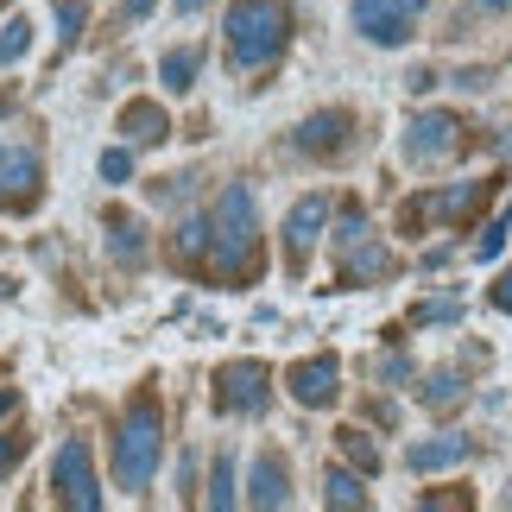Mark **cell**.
I'll use <instances>...</instances> for the list:
<instances>
[{
  "label": "cell",
  "instance_id": "obj_3",
  "mask_svg": "<svg viewBox=\"0 0 512 512\" xmlns=\"http://www.w3.org/2000/svg\"><path fill=\"white\" fill-rule=\"evenodd\" d=\"M222 32H228V57L241 70L279 64V51L291 45V0H234Z\"/></svg>",
  "mask_w": 512,
  "mask_h": 512
},
{
  "label": "cell",
  "instance_id": "obj_20",
  "mask_svg": "<svg viewBox=\"0 0 512 512\" xmlns=\"http://www.w3.org/2000/svg\"><path fill=\"white\" fill-rule=\"evenodd\" d=\"M159 76L171 83V95H184V89L196 83V76H203V51H196V45H177V51H165Z\"/></svg>",
  "mask_w": 512,
  "mask_h": 512
},
{
  "label": "cell",
  "instance_id": "obj_9",
  "mask_svg": "<svg viewBox=\"0 0 512 512\" xmlns=\"http://www.w3.org/2000/svg\"><path fill=\"white\" fill-rule=\"evenodd\" d=\"M285 386H291V399L304 411H323V405L342 399V361L336 354H310V361H298L285 373Z\"/></svg>",
  "mask_w": 512,
  "mask_h": 512
},
{
  "label": "cell",
  "instance_id": "obj_23",
  "mask_svg": "<svg viewBox=\"0 0 512 512\" xmlns=\"http://www.w3.org/2000/svg\"><path fill=\"white\" fill-rule=\"evenodd\" d=\"M26 51H32V19L19 13V19H7V26H0V64H19Z\"/></svg>",
  "mask_w": 512,
  "mask_h": 512
},
{
  "label": "cell",
  "instance_id": "obj_30",
  "mask_svg": "<svg viewBox=\"0 0 512 512\" xmlns=\"http://www.w3.org/2000/svg\"><path fill=\"white\" fill-rule=\"evenodd\" d=\"M102 177H108V184H127V177H133V152H127V146L102 152Z\"/></svg>",
  "mask_w": 512,
  "mask_h": 512
},
{
  "label": "cell",
  "instance_id": "obj_25",
  "mask_svg": "<svg viewBox=\"0 0 512 512\" xmlns=\"http://www.w3.org/2000/svg\"><path fill=\"white\" fill-rule=\"evenodd\" d=\"M506 234H512V209H500L494 222L481 228V241H475V260H494V253L506 247Z\"/></svg>",
  "mask_w": 512,
  "mask_h": 512
},
{
  "label": "cell",
  "instance_id": "obj_17",
  "mask_svg": "<svg viewBox=\"0 0 512 512\" xmlns=\"http://www.w3.org/2000/svg\"><path fill=\"white\" fill-rule=\"evenodd\" d=\"M108 253H114L121 266H140V260H146V228L133 222V215H121V209L108 215Z\"/></svg>",
  "mask_w": 512,
  "mask_h": 512
},
{
  "label": "cell",
  "instance_id": "obj_29",
  "mask_svg": "<svg viewBox=\"0 0 512 512\" xmlns=\"http://www.w3.org/2000/svg\"><path fill=\"white\" fill-rule=\"evenodd\" d=\"M367 234V209L361 203H342V222H336V247H354Z\"/></svg>",
  "mask_w": 512,
  "mask_h": 512
},
{
  "label": "cell",
  "instance_id": "obj_15",
  "mask_svg": "<svg viewBox=\"0 0 512 512\" xmlns=\"http://www.w3.org/2000/svg\"><path fill=\"white\" fill-rule=\"evenodd\" d=\"M121 133H127L133 146H165L171 140V114L159 102H127L121 108Z\"/></svg>",
  "mask_w": 512,
  "mask_h": 512
},
{
  "label": "cell",
  "instance_id": "obj_36",
  "mask_svg": "<svg viewBox=\"0 0 512 512\" xmlns=\"http://www.w3.org/2000/svg\"><path fill=\"white\" fill-rule=\"evenodd\" d=\"M171 7H177V13H184V19H190V13H203V7H209V0H171Z\"/></svg>",
  "mask_w": 512,
  "mask_h": 512
},
{
  "label": "cell",
  "instance_id": "obj_11",
  "mask_svg": "<svg viewBox=\"0 0 512 512\" xmlns=\"http://www.w3.org/2000/svg\"><path fill=\"white\" fill-rule=\"evenodd\" d=\"M348 133H354V114L348 108H323L298 127V152L304 159H342L348 152Z\"/></svg>",
  "mask_w": 512,
  "mask_h": 512
},
{
  "label": "cell",
  "instance_id": "obj_2",
  "mask_svg": "<svg viewBox=\"0 0 512 512\" xmlns=\"http://www.w3.org/2000/svg\"><path fill=\"white\" fill-rule=\"evenodd\" d=\"M159 456H165V405L152 386H140L121 418V437H114V481H121V494H146L152 475H159Z\"/></svg>",
  "mask_w": 512,
  "mask_h": 512
},
{
  "label": "cell",
  "instance_id": "obj_33",
  "mask_svg": "<svg viewBox=\"0 0 512 512\" xmlns=\"http://www.w3.org/2000/svg\"><path fill=\"white\" fill-rule=\"evenodd\" d=\"M152 7H159V0H121V19H146Z\"/></svg>",
  "mask_w": 512,
  "mask_h": 512
},
{
  "label": "cell",
  "instance_id": "obj_34",
  "mask_svg": "<svg viewBox=\"0 0 512 512\" xmlns=\"http://www.w3.org/2000/svg\"><path fill=\"white\" fill-rule=\"evenodd\" d=\"M418 506H468V494H424Z\"/></svg>",
  "mask_w": 512,
  "mask_h": 512
},
{
  "label": "cell",
  "instance_id": "obj_19",
  "mask_svg": "<svg viewBox=\"0 0 512 512\" xmlns=\"http://www.w3.org/2000/svg\"><path fill=\"white\" fill-rule=\"evenodd\" d=\"M336 449H342V462H348V468H361V475H380V443H373L367 430L342 424V430H336Z\"/></svg>",
  "mask_w": 512,
  "mask_h": 512
},
{
  "label": "cell",
  "instance_id": "obj_16",
  "mask_svg": "<svg viewBox=\"0 0 512 512\" xmlns=\"http://www.w3.org/2000/svg\"><path fill=\"white\" fill-rule=\"evenodd\" d=\"M247 500L253 506H291V468H285V456H266L253 462V487H247Z\"/></svg>",
  "mask_w": 512,
  "mask_h": 512
},
{
  "label": "cell",
  "instance_id": "obj_18",
  "mask_svg": "<svg viewBox=\"0 0 512 512\" xmlns=\"http://www.w3.org/2000/svg\"><path fill=\"white\" fill-rule=\"evenodd\" d=\"M171 253H177V266H190V272H209V222H177L171 234Z\"/></svg>",
  "mask_w": 512,
  "mask_h": 512
},
{
  "label": "cell",
  "instance_id": "obj_8",
  "mask_svg": "<svg viewBox=\"0 0 512 512\" xmlns=\"http://www.w3.org/2000/svg\"><path fill=\"white\" fill-rule=\"evenodd\" d=\"M456 152H462V121L456 114L430 108V114H418V121L405 127V159L411 165H443V159H456Z\"/></svg>",
  "mask_w": 512,
  "mask_h": 512
},
{
  "label": "cell",
  "instance_id": "obj_7",
  "mask_svg": "<svg viewBox=\"0 0 512 512\" xmlns=\"http://www.w3.org/2000/svg\"><path fill=\"white\" fill-rule=\"evenodd\" d=\"M329 209H336V203H329L323 190H310V196H298V203H291V215H285V266H291V279L310 266V247L323 241Z\"/></svg>",
  "mask_w": 512,
  "mask_h": 512
},
{
  "label": "cell",
  "instance_id": "obj_1",
  "mask_svg": "<svg viewBox=\"0 0 512 512\" xmlns=\"http://www.w3.org/2000/svg\"><path fill=\"white\" fill-rule=\"evenodd\" d=\"M209 272L222 285L260 279V203H253L247 184H228L209 215Z\"/></svg>",
  "mask_w": 512,
  "mask_h": 512
},
{
  "label": "cell",
  "instance_id": "obj_22",
  "mask_svg": "<svg viewBox=\"0 0 512 512\" xmlns=\"http://www.w3.org/2000/svg\"><path fill=\"white\" fill-rule=\"evenodd\" d=\"M462 392H468V386H462V373H449V367H443V373H430V380H424V405H430V411H456V405H462Z\"/></svg>",
  "mask_w": 512,
  "mask_h": 512
},
{
  "label": "cell",
  "instance_id": "obj_35",
  "mask_svg": "<svg viewBox=\"0 0 512 512\" xmlns=\"http://www.w3.org/2000/svg\"><path fill=\"white\" fill-rule=\"evenodd\" d=\"M7 411H19V386H0V418H7Z\"/></svg>",
  "mask_w": 512,
  "mask_h": 512
},
{
  "label": "cell",
  "instance_id": "obj_37",
  "mask_svg": "<svg viewBox=\"0 0 512 512\" xmlns=\"http://www.w3.org/2000/svg\"><path fill=\"white\" fill-rule=\"evenodd\" d=\"M392 7H399V13H411V19H418V13L430 7V0H392Z\"/></svg>",
  "mask_w": 512,
  "mask_h": 512
},
{
  "label": "cell",
  "instance_id": "obj_6",
  "mask_svg": "<svg viewBox=\"0 0 512 512\" xmlns=\"http://www.w3.org/2000/svg\"><path fill=\"white\" fill-rule=\"evenodd\" d=\"M38 203H45V171H38V159L26 146L0 140V209H7V215H32Z\"/></svg>",
  "mask_w": 512,
  "mask_h": 512
},
{
  "label": "cell",
  "instance_id": "obj_24",
  "mask_svg": "<svg viewBox=\"0 0 512 512\" xmlns=\"http://www.w3.org/2000/svg\"><path fill=\"white\" fill-rule=\"evenodd\" d=\"M51 7H57V26H64L57 38H64V51H70L76 38H83V26H89V0H51Z\"/></svg>",
  "mask_w": 512,
  "mask_h": 512
},
{
  "label": "cell",
  "instance_id": "obj_32",
  "mask_svg": "<svg viewBox=\"0 0 512 512\" xmlns=\"http://www.w3.org/2000/svg\"><path fill=\"white\" fill-rule=\"evenodd\" d=\"M405 89H411V95H424V89H437V76H430V70H411V76H405Z\"/></svg>",
  "mask_w": 512,
  "mask_h": 512
},
{
  "label": "cell",
  "instance_id": "obj_28",
  "mask_svg": "<svg viewBox=\"0 0 512 512\" xmlns=\"http://www.w3.org/2000/svg\"><path fill=\"white\" fill-rule=\"evenodd\" d=\"M209 506H234V462L215 456V475H209Z\"/></svg>",
  "mask_w": 512,
  "mask_h": 512
},
{
  "label": "cell",
  "instance_id": "obj_14",
  "mask_svg": "<svg viewBox=\"0 0 512 512\" xmlns=\"http://www.w3.org/2000/svg\"><path fill=\"white\" fill-rule=\"evenodd\" d=\"M475 456V443L468 437H424V443H411L405 449V462H411V475H437V468H456Z\"/></svg>",
  "mask_w": 512,
  "mask_h": 512
},
{
  "label": "cell",
  "instance_id": "obj_21",
  "mask_svg": "<svg viewBox=\"0 0 512 512\" xmlns=\"http://www.w3.org/2000/svg\"><path fill=\"white\" fill-rule=\"evenodd\" d=\"M323 500H329V506H348V512H361V506H367L361 468H354V475H348V468H329V475H323Z\"/></svg>",
  "mask_w": 512,
  "mask_h": 512
},
{
  "label": "cell",
  "instance_id": "obj_4",
  "mask_svg": "<svg viewBox=\"0 0 512 512\" xmlns=\"http://www.w3.org/2000/svg\"><path fill=\"white\" fill-rule=\"evenodd\" d=\"M272 405V367L266 361H228L215 373V411L228 418H260Z\"/></svg>",
  "mask_w": 512,
  "mask_h": 512
},
{
  "label": "cell",
  "instance_id": "obj_27",
  "mask_svg": "<svg viewBox=\"0 0 512 512\" xmlns=\"http://www.w3.org/2000/svg\"><path fill=\"white\" fill-rule=\"evenodd\" d=\"M26 449H32L26 430H0V481H7L13 468H19V456H26Z\"/></svg>",
  "mask_w": 512,
  "mask_h": 512
},
{
  "label": "cell",
  "instance_id": "obj_26",
  "mask_svg": "<svg viewBox=\"0 0 512 512\" xmlns=\"http://www.w3.org/2000/svg\"><path fill=\"white\" fill-rule=\"evenodd\" d=\"M411 323H462V304L456 298H430V304H418V310H411Z\"/></svg>",
  "mask_w": 512,
  "mask_h": 512
},
{
  "label": "cell",
  "instance_id": "obj_31",
  "mask_svg": "<svg viewBox=\"0 0 512 512\" xmlns=\"http://www.w3.org/2000/svg\"><path fill=\"white\" fill-rule=\"evenodd\" d=\"M494 310H506V317H512V266L494 279Z\"/></svg>",
  "mask_w": 512,
  "mask_h": 512
},
{
  "label": "cell",
  "instance_id": "obj_12",
  "mask_svg": "<svg viewBox=\"0 0 512 512\" xmlns=\"http://www.w3.org/2000/svg\"><path fill=\"white\" fill-rule=\"evenodd\" d=\"M411 26H418V19L399 13L392 0H354V32L373 38V45H405Z\"/></svg>",
  "mask_w": 512,
  "mask_h": 512
},
{
  "label": "cell",
  "instance_id": "obj_13",
  "mask_svg": "<svg viewBox=\"0 0 512 512\" xmlns=\"http://www.w3.org/2000/svg\"><path fill=\"white\" fill-rule=\"evenodd\" d=\"M399 272V260H392V247H380L373 234H361L354 247H342V285H373V279H392Z\"/></svg>",
  "mask_w": 512,
  "mask_h": 512
},
{
  "label": "cell",
  "instance_id": "obj_5",
  "mask_svg": "<svg viewBox=\"0 0 512 512\" xmlns=\"http://www.w3.org/2000/svg\"><path fill=\"white\" fill-rule=\"evenodd\" d=\"M51 494H57V506H76V512H95V506H102V487H95V462H89V443L83 437H70L64 449H57Z\"/></svg>",
  "mask_w": 512,
  "mask_h": 512
},
{
  "label": "cell",
  "instance_id": "obj_38",
  "mask_svg": "<svg viewBox=\"0 0 512 512\" xmlns=\"http://www.w3.org/2000/svg\"><path fill=\"white\" fill-rule=\"evenodd\" d=\"M481 13H512V0H475Z\"/></svg>",
  "mask_w": 512,
  "mask_h": 512
},
{
  "label": "cell",
  "instance_id": "obj_10",
  "mask_svg": "<svg viewBox=\"0 0 512 512\" xmlns=\"http://www.w3.org/2000/svg\"><path fill=\"white\" fill-rule=\"evenodd\" d=\"M500 196V177H468L456 190H437L430 196V222H449V228H468L475 215Z\"/></svg>",
  "mask_w": 512,
  "mask_h": 512
}]
</instances>
